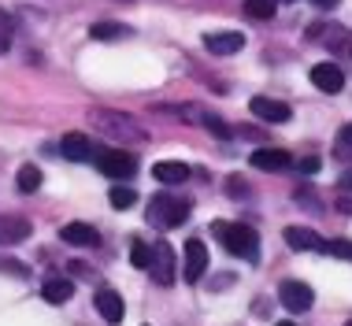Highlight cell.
Listing matches in <instances>:
<instances>
[{
    "instance_id": "cell-1",
    "label": "cell",
    "mask_w": 352,
    "mask_h": 326,
    "mask_svg": "<svg viewBox=\"0 0 352 326\" xmlns=\"http://www.w3.org/2000/svg\"><path fill=\"white\" fill-rule=\"evenodd\" d=\"M215 237L223 241V248L230 256H241V260H256L260 256V237H256L252 226L245 223H215Z\"/></svg>"
},
{
    "instance_id": "cell-2",
    "label": "cell",
    "mask_w": 352,
    "mask_h": 326,
    "mask_svg": "<svg viewBox=\"0 0 352 326\" xmlns=\"http://www.w3.org/2000/svg\"><path fill=\"white\" fill-rule=\"evenodd\" d=\"M89 119H93V127H97L100 133H108V138L119 141V145H138V141H145V130H141L138 122L130 119V115H119V111L100 108V111H93Z\"/></svg>"
},
{
    "instance_id": "cell-3",
    "label": "cell",
    "mask_w": 352,
    "mask_h": 326,
    "mask_svg": "<svg viewBox=\"0 0 352 326\" xmlns=\"http://www.w3.org/2000/svg\"><path fill=\"white\" fill-rule=\"evenodd\" d=\"M186 219H189V200L170 197V193L152 197V204H148V223H152V226H160V230H175V226H182Z\"/></svg>"
},
{
    "instance_id": "cell-4",
    "label": "cell",
    "mask_w": 352,
    "mask_h": 326,
    "mask_svg": "<svg viewBox=\"0 0 352 326\" xmlns=\"http://www.w3.org/2000/svg\"><path fill=\"white\" fill-rule=\"evenodd\" d=\"M93 163L100 167L104 178H130L138 171V160L134 152L126 149H104V152H93Z\"/></svg>"
},
{
    "instance_id": "cell-5",
    "label": "cell",
    "mask_w": 352,
    "mask_h": 326,
    "mask_svg": "<svg viewBox=\"0 0 352 326\" xmlns=\"http://www.w3.org/2000/svg\"><path fill=\"white\" fill-rule=\"evenodd\" d=\"M148 271H152V278H156L160 285H175V278H178V260H175V248H170L164 237H160V241H152Z\"/></svg>"
},
{
    "instance_id": "cell-6",
    "label": "cell",
    "mask_w": 352,
    "mask_h": 326,
    "mask_svg": "<svg viewBox=\"0 0 352 326\" xmlns=\"http://www.w3.org/2000/svg\"><path fill=\"white\" fill-rule=\"evenodd\" d=\"M278 301H282V308H289V312H308L311 304H316V293H311L308 282L289 278V282L278 285Z\"/></svg>"
},
{
    "instance_id": "cell-7",
    "label": "cell",
    "mask_w": 352,
    "mask_h": 326,
    "mask_svg": "<svg viewBox=\"0 0 352 326\" xmlns=\"http://www.w3.org/2000/svg\"><path fill=\"white\" fill-rule=\"evenodd\" d=\"M30 234H34L30 219H23V215H0V248L23 245Z\"/></svg>"
},
{
    "instance_id": "cell-8",
    "label": "cell",
    "mask_w": 352,
    "mask_h": 326,
    "mask_svg": "<svg viewBox=\"0 0 352 326\" xmlns=\"http://www.w3.org/2000/svg\"><path fill=\"white\" fill-rule=\"evenodd\" d=\"M311 85L334 97V93L345 89V71H341L338 63H316L311 67Z\"/></svg>"
},
{
    "instance_id": "cell-9",
    "label": "cell",
    "mask_w": 352,
    "mask_h": 326,
    "mask_svg": "<svg viewBox=\"0 0 352 326\" xmlns=\"http://www.w3.org/2000/svg\"><path fill=\"white\" fill-rule=\"evenodd\" d=\"M249 108L256 119H263V122H289L293 119V108L285 100H271V97H252L249 100Z\"/></svg>"
},
{
    "instance_id": "cell-10",
    "label": "cell",
    "mask_w": 352,
    "mask_h": 326,
    "mask_svg": "<svg viewBox=\"0 0 352 326\" xmlns=\"http://www.w3.org/2000/svg\"><path fill=\"white\" fill-rule=\"evenodd\" d=\"M186 282H201L204 271H208V248L201 237H189L186 241Z\"/></svg>"
},
{
    "instance_id": "cell-11",
    "label": "cell",
    "mask_w": 352,
    "mask_h": 326,
    "mask_svg": "<svg viewBox=\"0 0 352 326\" xmlns=\"http://www.w3.org/2000/svg\"><path fill=\"white\" fill-rule=\"evenodd\" d=\"M204 49L212 56H234L245 49V34L241 30H219V34H208L204 37Z\"/></svg>"
},
{
    "instance_id": "cell-12",
    "label": "cell",
    "mask_w": 352,
    "mask_h": 326,
    "mask_svg": "<svg viewBox=\"0 0 352 326\" xmlns=\"http://www.w3.org/2000/svg\"><path fill=\"white\" fill-rule=\"evenodd\" d=\"M285 245L297 248V252H322L327 241H322L316 230H308V226H289L285 230Z\"/></svg>"
},
{
    "instance_id": "cell-13",
    "label": "cell",
    "mask_w": 352,
    "mask_h": 326,
    "mask_svg": "<svg viewBox=\"0 0 352 326\" xmlns=\"http://www.w3.org/2000/svg\"><path fill=\"white\" fill-rule=\"evenodd\" d=\"M60 152H63V160H71V163H85V160H93V141L85 138V133H63Z\"/></svg>"
},
{
    "instance_id": "cell-14",
    "label": "cell",
    "mask_w": 352,
    "mask_h": 326,
    "mask_svg": "<svg viewBox=\"0 0 352 326\" xmlns=\"http://www.w3.org/2000/svg\"><path fill=\"white\" fill-rule=\"evenodd\" d=\"M93 304H97V312H100L104 323H122L126 304H122V296H119L116 290H100L97 296H93Z\"/></svg>"
},
{
    "instance_id": "cell-15",
    "label": "cell",
    "mask_w": 352,
    "mask_h": 326,
    "mask_svg": "<svg viewBox=\"0 0 352 326\" xmlns=\"http://www.w3.org/2000/svg\"><path fill=\"white\" fill-rule=\"evenodd\" d=\"M252 167L256 171H285V167H293V156L282 152V149H256L252 152Z\"/></svg>"
},
{
    "instance_id": "cell-16",
    "label": "cell",
    "mask_w": 352,
    "mask_h": 326,
    "mask_svg": "<svg viewBox=\"0 0 352 326\" xmlns=\"http://www.w3.org/2000/svg\"><path fill=\"white\" fill-rule=\"evenodd\" d=\"M60 237H63L67 245H74V248H93V245L100 241L97 230H93L89 223H67V226L60 230Z\"/></svg>"
},
{
    "instance_id": "cell-17",
    "label": "cell",
    "mask_w": 352,
    "mask_h": 326,
    "mask_svg": "<svg viewBox=\"0 0 352 326\" xmlns=\"http://www.w3.org/2000/svg\"><path fill=\"white\" fill-rule=\"evenodd\" d=\"M152 178H160L164 186H182L189 178V167L182 160H160L156 167H152Z\"/></svg>"
},
{
    "instance_id": "cell-18",
    "label": "cell",
    "mask_w": 352,
    "mask_h": 326,
    "mask_svg": "<svg viewBox=\"0 0 352 326\" xmlns=\"http://www.w3.org/2000/svg\"><path fill=\"white\" fill-rule=\"evenodd\" d=\"M41 296L49 304H67L71 296H74V282H71V278H49V282H45V290H41Z\"/></svg>"
},
{
    "instance_id": "cell-19",
    "label": "cell",
    "mask_w": 352,
    "mask_h": 326,
    "mask_svg": "<svg viewBox=\"0 0 352 326\" xmlns=\"http://www.w3.org/2000/svg\"><path fill=\"white\" fill-rule=\"evenodd\" d=\"M89 37L93 41H122V37H130V26H122V23H93Z\"/></svg>"
},
{
    "instance_id": "cell-20",
    "label": "cell",
    "mask_w": 352,
    "mask_h": 326,
    "mask_svg": "<svg viewBox=\"0 0 352 326\" xmlns=\"http://www.w3.org/2000/svg\"><path fill=\"white\" fill-rule=\"evenodd\" d=\"M108 200H111V208L126 212V208H134V204H138V193H134L130 186H111V189H108Z\"/></svg>"
},
{
    "instance_id": "cell-21",
    "label": "cell",
    "mask_w": 352,
    "mask_h": 326,
    "mask_svg": "<svg viewBox=\"0 0 352 326\" xmlns=\"http://www.w3.org/2000/svg\"><path fill=\"white\" fill-rule=\"evenodd\" d=\"M19 189H23V193L41 189V171H37L34 163H23V167H19Z\"/></svg>"
},
{
    "instance_id": "cell-22",
    "label": "cell",
    "mask_w": 352,
    "mask_h": 326,
    "mask_svg": "<svg viewBox=\"0 0 352 326\" xmlns=\"http://www.w3.org/2000/svg\"><path fill=\"white\" fill-rule=\"evenodd\" d=\"M130 260H134V267H141V271H148L152 245H148V241H141V237H134V241H130Z\"/></svg>"
},
{
    "instance_id": "cell-23",
    "label": "cell",
    "mask_w": 352,
    "mask_h": 326,
    "mask_svg": "<svg viewBox=\"0 0 352 326\" xmlns=\"http://www.w3.org/2000/svg\"><path fill=\"white\" fill-rule=\"evenodd\" d=\"M12 37H15V19L8 12H0V56L12 49Z\"/></svg>"
},
{
    "instance_id": "cell-24",
    "label": "cell",
    "mask_w": 352,
    "mask_h": 326,
    "mask_svg": "<svg viewBox=\"0 0 352 326\" xmlns=\"http://www.w3.org/2000/svg\"><path fill=\"white\" fill-rule=\"evenodd\" d=\"M245 12H249V19H274V0H249Z\"/></svg>"
},
{
    "instance_id": "cell-25",
    "label": "cell",
    "mask_w": 352,
    "mask_h": 326,
    "mask_svg": "<svg viewBox=\"0 0 352 326\" xmlns=\"http://www.w3.org/2000/svg\"><path fill=\"white\" fill-rule=\"evenodd\" d=\"M338 156L352 160V122H345V127L338 130Z\"/></svg>"
},
{
    "instance_id": "cell-26",
    "label": "cell",
    "mask_w": 352,
    "mask_h": 326,
    "mask_svg": "<svg viewBox=\"0 0 352 326\" xmlns=\"http://www.w3.org/2000/svg\"><path fill=\"white\" fill-rule=\"evenodd\" d=\"M327 256H338V260H352V241H327L322 245Z\"/></svg>"
},
{
    "instance_id": "cell-27",
    "label": "cell",
    "mask_w": 352,
    "mask_h": 326,
    "mask_svg": "<svg viewBox=\"0 0 352 326\" xmlns=\"http://www.w3.org/2000/svg\"><path fill=\"white\" fill-rule=\"evenodd\" d=\"M204 127H208V130H212V133H215V138H230V133H234V130H230V127H226V122H223V119H219V115H204Z\"/></svg>"
},
{
    "instance_id": "cell-28",
    "label": "cell",
    "mask_w": 352,
    "mask_h": 326,
    "mask_svg": "<svg viewBox=\"0 0 352 326\" xmlns=\"http://www.w3.org/2000/svg\"><path fill=\"white\" fill-rule=\"evenodd\" d=\"M0 271H8V274H15V278H30V271H26L19 260H0Z\"/></svg>"
},
{
    "instance_id": "cell-29",
    "label": "cell",
    "mask_w": 352,
    "mask_h": 326,
    "mask_svg": "<svg viewBox=\"0 0 352 326\" xmlns=\"http://www.w3.org/2000/svg\"><path fill=\"white\" fill-rule=\"evenodd\" d=\"M297 171H300V175H316V171H319V160H316V156L300 160V163H297Z\"/></svg>"
},
{
    "instance_id": "cell-30",
    "label": "cell",
    "mask_w": 352,
    "mask_h": 326,
    "mask_svg": "<svg viewBox=\"0 0 352 326\" xmlns=\"http://www.w3.org/2000/svg\"><path fill=\"white\" fill-rule=\"evenodd\" d=\"M338 208H341L345 215H352V200H345V197H341V200H338Z\"/></svg>"
},
{
    "instance_id": "cell-31",
    "label": "cell",
    "mask_w": 352,
    "mask_h": 326,
    "mask_svg": "<svg viewBox=\"0 0 352 326\" xmlns=\"http://www.w3.org/2000/svg\"><path fill=\"white\" fill-rule=\"evenodd\" d=\"M311 4H319V8H338L341 0H311Z\"/></svg>"
},
{
    "instance_id": "cell-32",
    "label": "cell",
    "mask_w": 352,
    "mask_h": 326,
    "mask_svg": "<svg viewBox=\"0 0 352 326\" xmlns=\"http://www.w3.org/2000/svg\"><path fill=\"white\" fill-rule=\"evenodd\" d=\"M341 189H352V171H349V175H341Z\"/></svg>"
},
{
    "instance_id": "cell-33",
    "label": "cell",
    "mask_w": 352,
    "mask_h": 326,
    "mask_svg": "<svg viewBox=\"0 0 352 326\" xmlns=\"http://www.w3.org/2000/svg\"><path fill=\"white\" fill-rule=\"evenodd\" d=\"M274 326H293V323H274Z\"/></svg>"
},
{
    "instance_id": "cell-34",
    "label": "cell",
    "mask_w": 352,
    "mask_h": 326,
    "mask_svg": "<svg viewBox=\"0 0 352 326\" xmlns=\"http://www.w3.org/2000/svg\"><path fill=\"white\" fill-rule=\"evenodd\" d=\"M345 326H352V319H349V323H345Z\"/></svg>"
}]
</instances>
